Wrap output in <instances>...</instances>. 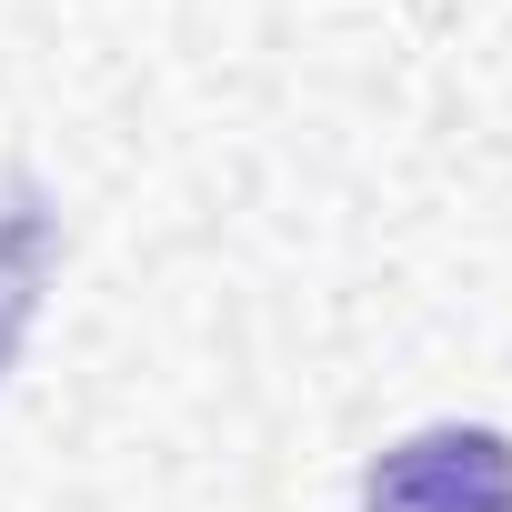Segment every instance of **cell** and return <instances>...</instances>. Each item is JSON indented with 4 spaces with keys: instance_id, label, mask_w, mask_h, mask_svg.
Instances as JSON below:
<instances>
[{
    "instance_id": "cell-2",
    "label": "cell",
    "mask_w": 512,
    "mask_h": 512,
    "mask_svg": "<svg viewBox=\"0 0 512 512\" xmlns=\"http://www.w3.org/2000/svg\"><path fill=\"white\" fill-rule=\"evenodd\" d=\"M51 251H61L51 201H41L31 181H11V191H0V372H11V352H21V332H31V312H41Z\"/></svg>"
},
{
    "instance_id": "cell-1",
    "label": "cell",
    "mask_w": 512,
    "mask_h": 512,
    "mask_svg": "<svg viewBox=\"0 0 512 512\" xmlns=\"http://www.w3.org/2000/svg\"><path fill=\"white\" fill-rule=\"evenodd\" d=\"M362 512H512V432L432 422L362 472Z\"/></svg>"
}]
</instances>
